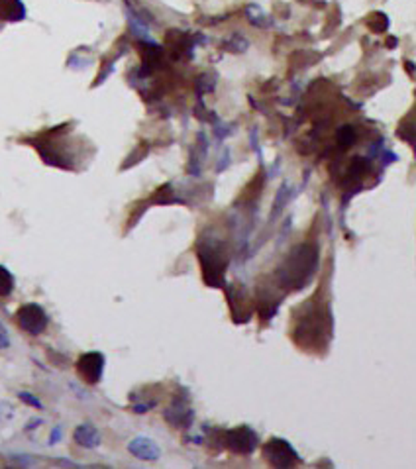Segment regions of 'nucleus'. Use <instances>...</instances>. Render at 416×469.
Segmentation results:
<instances>
[{"label": "nucleus", "mask_w": 416, "mask_h": 469, "mask_svg": "<svg viewBox=\"0 0 416 469\" xmlns=\"http://www.w3.org/2000/svg\"><path fill=\"white\" fill-rule=\"evenodd\" d=\"M316 263V251L309 246H302L297 249V254L292 251L291 259L287 261L283 269V277L287 283H301L312 271V267Z\"/></svg>", "instance_id": "1"}, {"label": "nucleus", "mask_w": 416, "mask_h": 469, "mask_svg": "<svg viewBox=\"0 0 416 469\" xmlns=\"http://www.w3.org/2000/svg\"><path fill=\"white\" fill-rule=\"evenodd\" d=\"M16 320H18V326L24 332H28V334H32V336L42 334L47 328V314H45V310L40 304H24V307H20L18 312H16Z\"/></svg>", "instance_id": "2"}, {"label": "nucleus", "mask_w": 416, "mask_h": 469, "mask_svg": "<svg viewBox=\"0 0 416 469\" xmlns=\"http://www.w3.org/2000/svg\"><path fill=\"white\" fill-rule=\"evenodd\" d=\"M263 453H266L267 461L271 465H277V468H289L297 461V451L292 450L285 440H277V438L266 444Z\"/></svg>", "instance_id": "3"}, {"label": "nucleus", "mask_w": 416, "mask_h": 469, "mask_svg": "<svg viewBox=\"0 0 416 469\" xmlns=\"http://www.w3.org/2000/svg\"><path fill=\"white\" fill-rule=\"evenodd\" d=\"M77 372H79L85 383L95 385V383L100 381L102 372H105V357H102V354H97V352L83 354L79 357V362H77Z\"/></svg>", "instance_id": "4"}, {"label": "nucleus", "mask_w": 416, "mask_h": 469, "mask_svg": "<svg viewBox=\"0 0 416 469\" xmlns=\"http://www.w3.org/2000/svg\"><path fill=\"white\" fill-rule=\"evenodd\" d=\"M226 442H228V448L238 453H249L256 448V434L251 432L249 428L242 426V428H236L232 432L226 434Z\"/></svg>", "instance_id": "5"}, {"label": "nucleus", "mask_w": 416, "mask_h": 469, "mask_svg": "<svg viewBox=\"0 0 416 469\" xmlns=\"http://www.w3.org/2000/svg\"><path fill=\"white\" fill-rule=\"evenodd\" d=\"M130 450H132V453H136L138 458H142V460H155V458H158V448H155L150 440H143V438L133 440Z\"/></svg>", "instance_id": "6"}, {"label": "nucleus", "mask_w": 416, "mask_h": 469, "mask_svg": "<svg viewBox=\"0 0 416 469\" xmlns=\"http://www.w3.org/2000/svg\"><path fill=\"white\" fill-rule=\"evenodd\" d=\"M75 440L81 444V446H87V448H93V446H97L98 444V432L93 428V426H79L77 430H75Z\"/></svg>", "instance_id": "7"}, {"label": "nucleus", "mask_w": 416, "mask_h": 469, "mask_svg": "<svg viewBox=\"0 0 416 469\" xmlns=\"http://www.w3.org/2000/svg\"><path fill=\"white\" fill-rule=\"evenodd\" d=\"M14 289V277L6 267L0 266V297H8Z\"/></svg>", "instance_id": "8"}, {"label": "nucleus", "mask_w": 416, "mask_h": 469, "mask_svg": "<svg viewBox=\"0 0 416 469\" xmlns=\"http://www.w3.org/2000/svg\"><path fill=\"white\" fill-rule=\"evenodd\" d=\"M10 344V338L8 332H6V328L0 324V350H4V348H8Z\"/></svg>", "instance_id": "9"}]
</instances>
